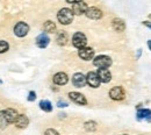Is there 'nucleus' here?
<instances>
[{"label":"nucleus","mask_w":151,"mask_h":135,"mask_svg":"<svg viewBox=\"0 0 151 135\" xmlns=\"http://www.w3.org/2000/svg\"><path fill=\"white\" fill-rule=\"evenodd\" d=\"M52 80L56 85H65L69 82V77L65 72H57L52 78Z\"/></svg>","instance_id":"15"},{"label":"nucleus","mask_w":151,"mask_h":135,"mask_svg":"<svg viewBox=\"0 0 151 135\" xmlns=\"http://www.w3.org/2000/svg\"><path fill=\"white\" fill-rule=\"evenodd\" d=\"M56 41L59 45H65L68 43V41H69V36H68L66 32H64V30L58 32L56 36Z\"/></svg>","instance_id":"17"},{"label":"nucleus","mask_w":151,"mask_h":135,"mask_svg":"<svg viewBox=\"0 0 151 135\" xmlns=\"http://www.w3.org/2000/svg\"><path fill=\"white\" fill-rule=\"evenodd\" d=\"M18 116H19L18 112L13 108H7L5 111H1L0 112V125L2 127H7V125L9 123H14Z\"/></svg>","instance_id":"1"},{"label":"nucleus","mask_w":151,"mask_h":135,"mask_svg":"<svg viewBox=\"0 0 151 135\" xmlns=\"http://www.w3.org/2000/svg\"><path fill=\"white\" fill-rule=\"evenodd\" d=\"M14 34L18 36V38H24L28 32H29V26L26 23V22H18L15 26H14Z\"/></svg>","instance_id":"5"},{"label":"nucleus","mask_w":151,"mask_h":135,"mask_svg":"<svg viewBox=\"0 0 151 135\" xmlns=\"http://www.w3.org/2000/svg\"><path fill=\"white\" fill-rule=\"evenodd\" d=\"M88 8L87 4L84 2V1H80V2H77V4H73L71 11L73 13V15H81V14H85L86 9Z\"/></svg>","instance_id":"8"},{"label":"nucleus","mask_w":151,"mask_h":135,"mask_svg":"<svg viewBox=\"0 0 151 135\" xmlns=\"http://www.w3.org/2000/svg\"><path fill=\"white\" fill-rule=\"evenodd\" d=\"M43 29H44V32L48 34V33H55L56 32V23L54 22V21H45L44 22V25H43Z\"/></svg>","instance_id":"19"},{"label":"nucleus","mask_w":151,"mask_h":135,"mask_svg":"<svg viewBox=\"0 0 151 135\" xmlns=\"http://www.w3.org/2000/svg\"><path fill=\"white\" fill-rule=\"evenodd\" d=\"M44 135H59V133L57 132L56 129H54V128H49V129L45 131Z\"/></svg>","instance_id":"24"},{"label":"nucleus","mask_w":151,"mask_h":135,"mask_svg":"<svg viewBox=\"0 0 151 135\" xmlns=\"http://www.w3.org/2000/svg\"><path fill=\"white\" fill-rule=\"evenodd\" d=\"M112 58L106 56V55H100V56H96L93 61V64L94 66H96L98 69H108L111 65H112Z\"/></svg>","instance_id":"3"},{"label":"nucleus","mask_w":151,"mask_h":135,"mask_svg":"<svg viewBox=\"0 0 151 135\" xmlns=\"http://www.w3.org/2000/svg\"><path fill=\"white\" fill-rule=\"evenodd\" d=\"M137 118H138V120H141V119H143V118H147L148 119V121H150V110L149 108H143V110H138L137 111Z\"/></svg>","instance_id":"21"},{"label":"nucleus","mask_w":151,"mask_h":135,"mask_svg":"<svg viewBox=\"0 0 151 135\" xmlns=\"http://www.w3.org/2000/svg\"><path fill=\"white\" fill-rule=\"evenodd\" d=\"M69 98L71 99V101H73L77 105H86L87 104V100H86L85 96L79 93V92H70Z\"/></svg>","instance_id":"10"},{"label":"nucleus","mask_w":151,"mask_h":135,"mask_svg":"<svg viewBox=\"0 0 151 135\" xmlns=\"http://www.w3.org/2000/svg\"><path fill=\"white\" fill-rule=\"evenodd\" d=\"M85 14H86V17H87L88 19H92V20H99L102 18V12H101V9H99V8H96V7H88V8L86 9Z\"/></svg>","instance_id":"9"},{"label":"nucleus","mask_w":151,"mask_h":135,"mask_svg":"<svg viewBox=\"0 0 151 135\" xmlns=\"http://www.w3.org/2000/svg\"><path fill=\"white\" fill-rule=\"evenodd\" d=\"M68 103L66 101H63V100H59V101H57V107H60V108H63V107H68Z\"/></svg>","instance_id":"26"},{"label":"nucleus","mask_w":151,"mask_h":135,"mask_svg":"<svg viewBox=\"0 0 151 135\" xmlns=\"http://www.w3.org/2000/svg\"><path fill=\"white\" fill-rule=\"evenodd\" d=\"M72 44H73V47H76L77 49H81V48L86 47L87 39H86V36L83 33L77 32L76 34H73V36H72Z\"/></svg>","instance_id":"4"},{"label":"nucleus","mask_w":151,"mask_h":135,"mask_svg":"<svg viewBox=\"0 0 151 135\" xmlns=\"http://www.w3.org/2000/svg\"><path fill=\"white\" fill-rule=\"evenodd\" d=\"M96 75L100 83H109L112 80V74L108 69H99Z\"/></svg>","instance_id":"11"},{"label":"nucleus","mask_w":151,"mask_h":135,"mask_svg":"<svg viewBox=\"0 0 151 135\" xmlns=\"http://www.w3.org/2000/svg\"><path fill=\"white\" fill-rule=\"evenodd\" d=\"M72 83L76 87H84L86 85V76L80 72H77L72 77Z\"/></svg>","instance_id":"13"},{"label":"nucleus","mask_w":151,"mask_h":135,"mask_svg":"<svg viewBox=\"0 0 151 135\" xmlns=\"http://www.w3.org/2000/svg\"><path fill=\"white\" fill-rule=\"evenodd\" d=\"M49 43H50V38L48 36L47 33H42L36 38V45L38 48H42V49L47 48Z\"/></svg>","instance_id":"14"},{"label":"nucleus","mask_w":151,"mask_h":135,"mask_svg":"<svg viewBox=\"0 0 151 135\" xmlns=\"http://www.w3.org/2000/svg\"><path fill=\"white\" fill-rule=\"evenodd\" d=\"M14 125L18 128H26L29 125V119L27 118V116H24V114H19V116H17L15 121H14Z\"/></svg>","instance_id":"16"},{"label":"nucleus","mask_w":151,"mask_h":135,"mask_svg":"<svg viewBox=\"0 0 151 135\" xmlns=\"http://www.w3.org/2000/svg\"><path fill=\"white\" fill-rule=\"evenodd\" d=\"M73 13L70 8H62L58 13H57V20L59 21V23L64 25V26H68L70 25L72 21H73Z\"/></svg>","instance_id":"2"},{"label":"nucleus","mask_w":151,"mask_h":135,"mask_svg":"<svg viewBox=\"0 0 151 135\" xmlns=\"http://www.w3.org/2000/svg\"><path fill=\"white\" fill-rule=\"evenodd\" d=\"M0 83H2V82H1V79H0Z\"/></svg>","instance_id":"28"},{"label":"nucleus","mask_w":151,"mask_h":135,"mask_svg":"<svg viewBox=\"0 0 151 135\" xmlns=\"http://www.w3.org/2000/svg\"><path fill=\"white\" fill-rule=\"evenodd\" d=\"M66 2H69V4H77V2H80V1H83V0H65Z\"/></svg>","instance_id":"27"},{"label":"nucleus","mask_w":151,"mask_h":135,"mask_svg":"<svg viewBox=\"0 0 151 135\" xmlns=\"http://www.w3.org/2000/svg\"><path fill=\"white\" fill-rule=\"evenodd\" d=\"M8 49H9L8 42H7V41H4V40H0V54L6 53Z\"/></svg>","instance_id":"23"},{"label":"nucleus","mask_w":151,"mask_h":135,"mask_svg":"<svg viewBox=\"0 0 151 135\" xmlns=\"http://www.w3.org/2000/svg\"><path fill=\"white\" fill-rule=\"evenodd\" d=\"M94 49L93 48H90V47H84L81 49H79L78 51V56L84 59V61H90L94 57Z\"/></svg>","instance_id":"6"},{"label":"nucleus","mask_w":151,"mask_h":135,"mask_svg":"<svg viewBox=\"0 0 151 135\" xmlns=\"http://www.w3.org/2000/svg\"><path fill=\"white\" fill-rule=\"evenodd\" d=\"M124 96H126V92H124L122 86H114L109 91V97L113 100H123Z\"/></svg>","instance_id":"7"},{"label":"nucleus","mask_w":151,"mask_h":135,"mask_svg":"<svg viewBox=\"0 0 151 135\" xmlns=\"http://www.w3.org/2000/svg\"><path fill=\"white\" fill-rule=\"evenodd\" d=\"M35 99H36V93L34 91H30L28 93V101H35Z\"/></svg>","instance_id":"25"},{"label":"nucleus","mask_w":151,"mask_h":135,"mask_svg":"<svg viewBox=\"0 0 151 135\" xmlns=\"http://www.w3.org/2000/svg\"><path fill=\"white\" fill-rule=\"evenodd\" d=\"M84 127H85V129L87 131V132H94L95 129H96V122L95 121H86L85 123H84Z\"/></svg>","instance_id":"22"},{"label":"nucleus","mask_w":151,"mask_h":135,"mask_svg":"<svg viewBox=\"0 0 151 135\" xmlns=\"http://www.w3.org/2000/svg\"><path fill=\"white\" fill-rule=\"evenodd\" d=\"M86 84H88V85L92 86V87H99V86H100V80H99V78H98L96 72L90 71V72L86 75Z\"/></svg>","instance_id":"12"},{"label":"nucleus","mask_w":151,"mask_h":135,"mask_svg":"<svg viewBox=\"0 0 151 135\" xmlns=\"http://www.w3.org/2000/svg\"><path fill=\"white\" fill-rule=\"evenodd\" d=\"M121 135H127V134H121Z\"/></svg>","instance_id":"29"},{"label":"nucleus","mask_w":151,"mask_h":135,"mask_svg":"<svg viewBox=\"0 0 151 135\" xmlns=\"http://www.w3.org/2000/svg\"><path fill=\"white\" fill-rule=\"evenodd\" d=\"M40 107H41L42 111L48 112V113L52 111V105H51V103L49 100H41L40 101Z\"/></svg>","instance_id":"20"},{"label":"nucleus","mask_w":151,"mask_h":135,"mask_svg":"<svg viewBox=\"0 0 151 135\" xmlns=\"http://www.w3.org/2000/svg\"><path fill=\"white\" fill-rule=\"evenodd\" d=\"M112 23H113V28L116 32H119V33H121V32H123V30L126 29V23H124V21L119 19V18H115Z\"/></svg>","instance_id":"18"}]
</instances>
